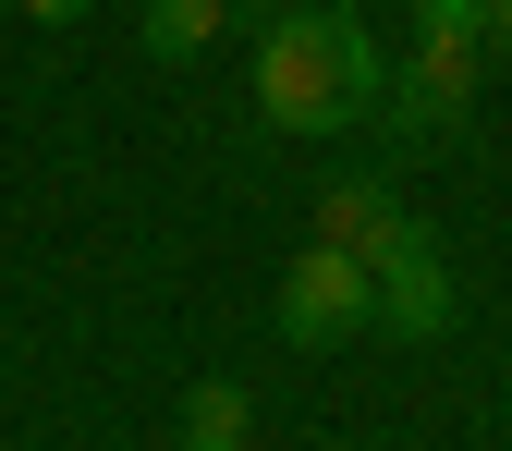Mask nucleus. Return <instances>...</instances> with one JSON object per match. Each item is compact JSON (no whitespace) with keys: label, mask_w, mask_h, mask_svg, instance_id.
<instances>
[{"label":"nucleus","mask_w":512,"mask_h":451,"mask_svg":"<svg viewBox=\"0 0 512 451\" xmlns=\"http://www.w3.org/2000/svg\"><path fill=\"white\" fill-rule=\"evenodd\" d=\"M378 98H391V61H378L366 13H330V0L269 13V37H256V122H281V135H354V122H378Z\"/></svg>","instance_id":"f257e3e1"},{"label":"nucleus","mask_w":512,"mask_h":451,"mask_svg":"<svg viewBox=\"0 0 512 451\" xmlns=\"http://www.w3.org/2000/svg\"><path fill=\"white\" fill-rule=\"evenodd\" d=\"M366 281H378V330H403V342H439V330H452V269H439V232H427L415 208L378 220Z\"/></svg>","instance_id":"f03ea898"},{"label":"nucleus","mask_w":512,"mask_h":451,"mask_svg":"<svg viewBox=\"0 0 512 451\" xmlns=\"http://www.w3.org/2000/svg\"><path fill=\"white\" fill-rule=\"evenodd\" d=\"M354 330H378V281H366V256H354V244H305L293 269H281V342L330 354V342H354Z\"/></svg>","instance_id":"7ed1b4c3"},{"label":"nucleus","mask_w":512,"mask_h":451,"mask_svg":"<svg viewBox=\"0 0 512 451\" xmlns=\"http://www.w3.org/2000/svg\"><path fill=\"white\" fill-rule=\"evenodd\" d=\"M464 110H476V49H439V37H415V61L391 74L378 122H403V135H452Z\"/></svg>","instance_id":"20e7f679"},{"label":"nucleus","mask_w":512,"mask_h":451,"mask_svg":"<svg viewBox=\"0 0 512 451\" xmlns=\"http://www.w3.org/2000/svg\"><path fill=\"white\" fill-rule=\"evenodd\" d=\"M403 208V183H378V171H354V183H330V196H317V244H378V220Z\"/></svg>","instance_id":"39448f33"},{"label":"nucleus","mask_w":512,"mask_h":451,"mask_svg":"<svg viewBox=\"0 0 512 451\" xmlns=\"http://www.w3.org/2000/svg\"><path fill=\"white\" fill-rule=\"evenodd\" d=\"M232 25V0H147V61H196Z\"/></svg>","instance_id":"423d86ee"},{"label":"nucleus","mask_w":512,"mask_h":451,"mask_svg":"<svg viewBox=\"0 0 512 451\" xmlns=\"http://www.w3.org/2000/svg\"><path fill=\"white\" fill-rule=\"evenodd\" d=\"M183 439H256V415H244L232 378H196V391H183Z\"/></svg>","instance_id":"0eeeda50"},{"label":"nucleus","mask_w":512,"mask_h":451,"mask_svg":"<svg viewBox=\"0 0 512 451\" xmlns=\"http://www.w3.org/2000/svg\"><path fill=\"white\" fill-rule=\"evenodd\" d=\"M25 13H37V25H86V0H25Z\"/></svg>","instance_id":"6e6552de"},{"label":"nucleus","mask_w":512,"mask_h":451,"mask_svg":"<svg viewBox=\"0 0 512 451\" xmlns=\"http://www.w3.org/2000/svg\"><path fill=\"white\" fill-rule=\"evenodd\" d=\"M488 49H500V61H512V0H488Z\"/></svg>","instance_id":"1a4fd4ad"},{"label":"nucleus","mask_w":512,"mask_h":451,"mask_svg":"<svg viewBox=\"0 0 512 451\" xmlns=\"http://www.w3.org/2000/svg\"><path fill=\"white\" fill-rule=\"evenodd\" d=\"M183 451H256V439H183Z\"/></svg>","instance_id":"9d476101"},{"label":"nucleus","mask_w":512,"mask_h":451,"mask_svg":"<svg viewBox=\"0 0 512 451\" xmlns=\"http://www.w3.org/2000/svg\"><path fill=\"white\" fill-rule=\"evenodd\" d=\"M232 13H256V0H232Z\"/></svg>","instance_id":"9b49d317"}]
</instances>
